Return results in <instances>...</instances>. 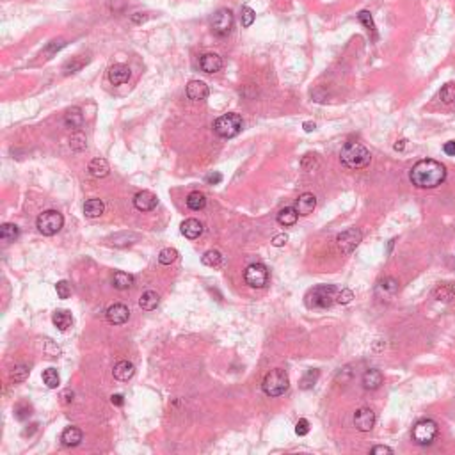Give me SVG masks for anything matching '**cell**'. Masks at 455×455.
<instances>
[{
  "label": "cell",
  "mask_w": 455,
  "mask_h": 455,
  "mask_svg": "<svg viewBox=\"0 0 455 455\" xmlns=\"http://www.w3.org/2000/svg\"><path fill=\"white\" fill-rule=\"evenodd\" d=\"M409 180L418 189H436L447 180V167L438 160L423 159L413 166Z\"/></svg>",
  "instance_id": "cell-1"
},
{
  "label": "cell",
  "mask_w": 455,
  "mask_h": 455,
  "mask_svg": "<svg viewBox=\"0 0 455 455\" xmlns=\"http://www.w3.org/2000/svg\"><path fill=\"white\" fill-rule=\"evenodd\" d=\"M340 160L349 169H365L372 160V155L361 142H347L340 151Z\"/></svg>",
  "instance_id": "cell-2"
},
{
  "label": "cell",
  "mask_w": 455,
  "mask_h": 455,
  "mask_svg": "<svg viewBox=\"0 0 455 455\" xmlns=\"http://www.w3.org/2000/svg\"><path fill=\"white\" fill-rule=\"evenodd\" d=\"M338 288L334 284H318L306 293V306L309 309H325L336 302Z\"/></svg>",
  "instance_id": "cell-3"
},
{
  "label": "cell",
  "mask_w": 455,
  "mask_h": 455,
  "mask_svg": "<svg viewBox=\"0 0 455 455\" xmlns=\"http://www.w3.org/2000/svg\"><path fill=\"white\" fill-rule=\"evenodd\" d=\"M288 374L281 368L270 370L263 377V382H261V390H263V393L267 397H281V395H284V391L288 390Z\"/></svg>",
  "instance_id": "cell-4"
},
{
  "label": "cell",
  "mask_w": 455,
  "mask_h": 455,
  "mask_svg": "<svg viewBox=\"0 0 455 455\" xmlns=\"http://www.w3.org/2000/svg\"><path fill=\"white\" fill-rule=\"evenodd\" d=\"M242 126H244V121H242V118H240L238 114L229 112L216 119L214 132L223 139H231L242 132Z\"/></svg>",
  "instance_id": "cell-5"
},
{
  "label": "cell",
  "mask_w": 455,
  "mask_h": 455,
  "mask_svg": "<svg viewBox=\"0 0 455 455\" xmlns=\"http://www.w3.org/2000/svg\"><path fill=\"white\" fill-rule=\"evenodd\" d=\"M62 224H64V217H62L61 212H57V210L43 212L36 221L37 229H39V233H43L45 236H52V235H55V233H59Z\"/></svg>",
  "instance_id": "cell-6"
},
{
  "label": "cell",
  "mask_w": 455,
  "mask_h": 455,
  "mask_svg": "<svg viewBox=\"0 0 455 455\" xmlns=\"http://www.w3.org/2000/svg\"><path fill=\"white\" fill-rule=\"evenodd\" d=\"M411 436H413V441H415L416 445H422V447L431 445L436 439V436H438V423H436L434 420H420V422L413 427Z\"/></svg>",
  "instance_id": "cell-7"
},
{
  "label": "cell",
  "mask_w": 455,
  "mask_h": 455,
  "mask_svg": "<svg viewBox=\"0 0 455 455\" xmlns=\"http://www.w3.org/2000/svg\"><path fill=\"white\" fill-rule=\"evenodd\" d=\"M244 281L251 288H265L270 281V272L263 263H251L245 268Z\"/></svg>",
  "instance_id": "cell-8"
},
{
  "label": "cell",
  "mask_w": 455,
  "mask_h": 455,
  "mask_svg": "<svg viewBox=\"0 0 455 455\" xmlns=\"http://www.w3.org/2000/svg\"><path fill=\"white\" fill-rule=\"evenodd\" d=\"M233 21H235V18H233V12L231 9H219V11L212 16V32L216 34V36H228V34L231 32V27H233Z\"/></svg>",
  "instance_id": "cell-9"
},
{
  "label": "cell",
  "mask_w": 455,
  "mask_h": 455,
  "mask_svg": "<svg viewBox=\"0 0 455 455\" xmlns=\"http://www.w3.org/2000/svg\"><path fill=\"white\" fill-rule=\"evenodd\" d=\"M361 238H363V235L358 228H349V229L341 231L340 235L336 236V244L341 252H347V254H349V252H352L354 249L358 247Z\"/></svg>",
  "instance_id": "cell-10"
},
{
  "label": "cell",
  "mask_w": 455,
  "mask_h": 455,
  "mask_svg": "<svg viewBox=\"0 0 455 455\" xmlns=\"http://www.w3.org/2000/svg\"><path fill=\"white\" fill-rule=\"evenodd\" d=\"M375 425V413L370 407H361L354 415V427L359 432H370Z\"/></svg>",
  "instance_id": "cell-11"
},
{
  "label": "cell",
  "mask_w": 455,
  "mask_h": 455,
  "mask_svg": "<svg viewBox=\"0 0 455 455\" xmlns=\"http://www.w3.org/2000/svg\"><path fill=\"white\" fill-rule=\"evenodd\" d=\"M397 292H398V281L390 276L381 279L377 283V286H375V295L381 301H390V299H393L397 295Z\"/></svg>",
  "instance_id": "cell-12"
},
{
  "label": "cell",
  "mask_w": 455,
  "mask_h": 455,
  "mask_svg": "<svg viewBox=\"0 0 455 455\" xmlns=\"http://www.w3.org/2000/svg\"><path fill=\"white\" fill-rule=\"evenodd\" d=\"M105 317L112 325H121L130 318V309L126 308L125 304H112L107 308Z\"/></svg>",
  "instance_id": "cell-13"
},
{
  "label": "cell",
  "mask_w": 455,
  "mask_h": 455,
  "mask_svg": "<svg viewBox=\"0 0 455 455\" xmlns=\"http://www.w3.org/2000/svg\"><path fill=\"white\" fill-rule=\"evenodd\" d=\"M157 203H159V199H157V196L150 191L137 192V194L134 196V207L137 208L139 212H151L155 207H157Z\"/></svg>",
  "instance_id": "cell-14"
},
{
  "label": "cell",
  "mask_w": 455,
  "mask_h": 455,
  "mask_svg": "<svg viewBox=\"0 0 455 455\" xmlns=\"http://www.w3.org/2000/svg\"><path fill=\"white\" fill-rule=\"evenodd\" d=\"M199 68H201V71H205V73H217V71H221V68H223V59H221L219 53H205V55H201V59H199Z\"/></svg>",
  "instance_id": "cell-15"
},
{
  "label": "cell",
  "mask_w": 455,
  "mask_h": 455,
  "mask_svg": "<svg viewBox=\"0 0 455 455\" xmlns=\"http://www.w3.org/2000/svg\"><path fill=\"white\" fill-rule=\"evenodd\" d=\"M130 68L126 64H121V62H118V64H112L109 68V80L112 85H121L125 84V82L130 80Z\"/></svg>",
  "instance_id": "cell-16"
},
{
  "label": "cell",
  "mask_w": 455,
  "mask_h": 455,
  "mask_svg": "<svg viewBox=\"0 0 455 455\" xmlns=\"http://www.w3.org/2000/svg\"><path fill=\"white\" fill-rule=\"evenodd\" d=\"M208 94H210V89L203 80H191L187 84V96L194 102H203L208 98Z\"/></svg>",
  "instance_id": "cell-17"
},
{
  "label": "cell",
  "mask_w": 455,
  "mask_h": 455,
  "mask_svg": "<svg viewBox=\"0 0 455 455\" xmlns=\"http://www.w3.org/2000/svg\"><path fill=\"white\" fill-rule=\"evenodd\" d=\"M315 207H317V198L313 194H309V192L301 194L295 201V210L299 216H309L315 210Z\"/></svg>",
  "instance_id": "cell-18"
},
{
  "label": "cell",
  "mask_w": 455,
  "mask_h": 455,
  "mask_svg": "<svg viewBox=\"0 0 455 455\" xmlns=\"http://www.w3.org/2000/svg\"><path fill=\"white\" fill-rule=\"evenodd\" d=\"M180 231H182V235L185 238L194 240L203 233V224L199 223L198 219H185L182 223V226H180Z\"/></svg>",
  "instance_id": "cell-19"
},
{
  "label": "cell",
  "mask_w": 455,
  "mask_h": 455,
  "mask_svg": "<svg viewBox=\"0 0 455 455\" xmlns=\"http://www.w3.org/2000/svg\"><path fill=\"white\" fill-rule=\"evenodd\" d=\"M82 438H84V434H82V431L78 427H68V429H64V432H62L61 441L64 447L73 448L82 443Z\"/></svg>",
  "instance_id": "cell-20"
},
{
  "label": "cell",
  "mask_w": 455,
  "mask_h": 455,
  "mask_svg": "<svg viewBox=\"0 0 455 455\" xmlns=\"http://www.w3.org/2000/svg\"><path fill=\"white\" fill-rule=\"evenodd\" d=\"M382 381H384V377H382L381 370L377 368H370L363 374V388L365 390H377L382 384Z\"/></svg>",
  "instance_id": "cell-21"
},
{
  "label": "cell",
  "mask_w": 455,
  "mask_h": 455,
  "mask_svg": "<svg viewBox=\"0 0 455 455\" xmlns=\"http://www.w3.org/2000/svg\"><path fill=\"white\" fill-rule=\"evenodd\" d=\"M112 374H114V377L118 379V381L125 382V381H130V379L134 377L135 368H134V365H132L130 361H119L118 365L114 366Z\"/></svg>",
  "instance_id": "cell-22"
},
{
  "label": "cell",
  "mask_w": 455,
  "mask_h": 455,
  "mask_svg": "<svg viewBox=\"0 0 455 455\" xmlns=\"http://www.w3.org/2000/svg\"><path fill=\"white\" fill-rule=\"evenodd\" d=\"M105 212V205H103L102 199H87L84 205V214L85 217H89V219H96V217H100Z\"/></svg>",
  "instance_id": "cell-23"
},
{
  "label": "cell",
  "mask_w": 455,
  "mask_h": 455,
  "mask_svg": "<svg viewBox=\"0 0 455 455\" xmlns=\"http://www.w3.org/2000/svg\"><path fill=\"white\" fill-rule=\"evenodd\" d=\"M52 322L59 331H66L68 327H71V324H73V317H71V313L66 311V309H57V311L52 315Z\"/></svg>",
  "instance_id": "cell-24"
},
{
  "label": "cell",
  "mask_w": 455,
  "mask_h": 455,
  "mask_svg": "<svg viewBox=\"0 0 455 455\" xmlns=\"http://www.w3.org/2000/svg\"><path fill=\"white\" fill-rule=\"evenodd\" d=\"M134 283H135L134 276L128 272H123V270H118L112 276V286L116 290H128L130 286H134Z\"/></svg>",
  "instance_id": "cell-25"
},
{
  "label": "cell",
  "mask_w": 455,
  "mask_h": 455,
  "mask_svg": "<svg viewBox=\"0 0 455 455\" xmlns=\"http://www.w3.org/2000/svg\"><path fill=\"white\" fill-rule=\"evenodd\" d=\"M277 224H281V226H293V224L297 223V219H299V214H297L295 207H284L283 210H279V214H277Z\"/></svg>",
  "instance_id": "cell-26"
},
{
  "label": "cell",
  "mask_w": 455,
  "mask_h": 455,
  "mask_svg": "<svg viewBox=\"0 0 455 455\" xmlns=\"http://www.w3.org/2000/svg\"><path fill=\"white\" fill-rule=\"evenodd\" d=\"M159 302H160L159 293L153 292V290H148V292H144L141 295V299H139V306H141L144 311H153V309H157Z\"/></svg>",
  "instance_id": "cell-27"
},
{
  "label": "cell",
  "mask_w": 455,
  "mask_h": 455,
  "mask_svg": "<svg viewBox=\"0 0 455 455\" xmlns=\"http://www.w3.org/2000/svg\"><path fill=\"white\" fill-rule=\"evenodd\" d=\"M82 123H84V116H82V110L78 109V107H73V109H69L68 112L64 114V125L68 126V128H71V130L80 128Z\"/></svg>",
  "instance_id": "cell-28"
},
{
  "label": "cell",
  "mask_w": 455,
  "mask_h": 455,
  "mask_svg": "<svg viewBox=\"0 0 455 455\" xmlns=\"http://www.w3.org/2000/svg\"><path fill=\"white\" fill-rule=\"evenodd\" d=\"M89 175L94 176V178H105L109 175V164H107L105 159H93L89 162Z\"/></svg>",
  "instance_id": "cell-29"
},
{
  "label": "cell",
  "mask_w": 455,
  "mask_h": 455,
  "mask_svg": "<svg viewBox=\"0 0 455 455\" xmlns=\"http://www.w3.org/2000/svg\"><path fill=\"white\" fill-rule=\"evenodd\" d=\"M434 297L438 301H443L448 302L452 301L455 297V286L452 283H443V284H438L434 288Z\"/></svg>",
  "instance_id": "cell-30"
},
{
  "label": "cell",
  "mask_w": 455,
  "mask_h": 455,
  "mask_svg": "<svg viewBox=\"0 0 455 455\" xmlns=\"http://www.w3.org/2000/svg\"><path fill=\"white\" fill-rule=\"evenodd\" d=\"M20 236V228L16 226V224H2V228H0V238H2V242H7V244H11V242H14V240Z\"/></svg>",
  "instance_id": "cell-31"
},
{
  "label": "cell",
  "mask_w": 455,
  "mask_h": 455,
  "mask_svg": "<svg viewBox=\"0 0 455 455\" xmlns=\"http://www.w3.org/2000/svg\"><path fill=\"white\" fill-rule=\"evenodd\" d=\"M187 207L194 212L203 210V208L207 207V198H205L203 192H199V191L191 192V194L187 196Z\"/></svg>",
  "instance_id": "cell-32"
},
{
  "label": "cell",
  "mask_w": 455,
  "mask_h": 455,
  "mask_svg": "<svg viewBox=\"0 0 455 455\" xmlns=\"http://www.w3.org/2000/svg\"><path fill=\"white\" fill-rule=\"evenodd\" d=\"M201 263L207 265V267H221L223 265V254H221L219 251H216V249H210V251H207L203 256H201Z\"/></svg>",
  "instance_id": "cell-33"
},
{
  "label": "cell",
  "mask_w": 455,
  "mask_h": 455,
  "mask_svg": "<svg viewBox=\"0 0 455 455\" xmlns=\"http://www.w3.org/2000/svg\"><path fill=\"white\" fill-rule=\"evenodd\" d=\"M358 20H359V23H361L363 27L368 30L370 36L375 39V37H377V28H375V23H374V18H372V14H370L368 11H361L358 14Z\"/></svg>",
  "instance_id": "cell-34"
},
{
  "label": "cell",
  "mask_w": 455,
  "mask_h": 455,
  "mask_svg": "<svg viewBox=\"0 0 455 455\" xmlns=\"http://www.w3.org/2000/svg\"><path fill=\"white\" fill-rule=\"evenodd\" d=\"M317 381H318V370L311 368L302 375V379L299 381V388H301V390H311Z\"/></svg>",
  "instance_id": "cell-35"
},
{
  "label": "cell",
  "mask_w": 455,
  "mask_h": 455,
  "mask_svg": "<svg viewBox=\"0 0 455 455\" xmlns=\"http://www.w3.org/2000/svg\"><path fill=\"white\" fill-rule=\"evenodd\" d=\"M43 382H45V384L50 388V390H55V388H59V384H61V377H59V372H57L55 368L45 370V372H43Z\"/></svg>",
  "instance_id": "cell-36"
},
{
  "label": "cell",
  "mask_w": 455,
  "mask_h": 455,
  "mask_svg": "<svg viewBox=\"0 0 455 455\" xmlns=\"http://www.w3.org/2000/svg\"><path fill=\"white\" fill-rule=\"evenodd\" d=\"M87 64V59H71L69 62H66L64 68H62V71H64V75H71V73H77V71H80L84 66Z\"/></svg>",
  "instance_id": "cell-37"
},
{
  "label": "cell",
  "mask_w": 455,
  "mask_h": 455,
  "mask_svg": "<svg viewBox=\"0 0 455 455\" xmlns=\"http://www.w3.org/2000/svg\"><path fill=\"white\" fill-rule=\"evenodd\" d=\"M176 258H178V251L173 247H166L160 251L159 254V261L162 265H171L173 261H176Z\"/></svg>",
  "instance_id": "cell-38"
},
{
  "label": "cell",
  "mask_w": 455,
  "mask_h": 455,
  "mask_svg": "<svg viewBox=\"0 0 455 455\" xmlns=\"http://www.w3.org/2000/svg\"><path fill=\"white\" fill-rule=\"evenodd\" d=\"M28 377V366H25V365H16L14 368H12V372H11V381L12 382H23L25 379Z\"/></svg>",
  "instance_id": "cell-39"
},
{
  "label": "cell",
  "mask_w": 455,
  "mask_h": 455,
  "mask_svg": "<svg viewBox=\"0 0 455 455\" xmlns=\"http://www.w3.org/2000/svg\"><path fill=\"white\" fill-rule=\"evenodd\" d=\"M240 14H242V27H251L252 23H254V18H256V12L252 11L249 5H244L242 7V11H240Z\"/></svg>",
  "instance_id": "cell-40"
},
{
  "label": "cell",
  "mask_w": 455,
  "mask_h": 455,
  "mask_svg": "<svg viewBox=\"0 0 455 455\" xmlns=\"http://www.w3.org/2000/svg\"><path fill=\"white\" fill-rule=\"evenodd\" d=\"M55 292H57V295H59V299H68V297L71 295V284L64 279L59 281V283L55 284Z\"/></svg>",
  "instance_id": "cell-41"
},
{
  "label": "cell",
  "mask_w": 455,
  "mask_h": 455,
  "mask_svg": "<svg viewBox=\"0 0 455 455\" xmlns=\"http://www.w3.org/2000/svg\"><path fill=\"white\" fill-rule=\"evenodd\" d=\"M354 299V292L350 288H341L336 293V302L338 304H349Z\"/></svg>",
  "instance_id": "cell-42"
},
{
  "label": "cell",
  "mask_w": 455,
  "mask_h": 455,
  "mask_svg": "<svg viewBox=\"0 0 455 455\" xmlns=\"http://www.w3.org/2000/svg\"><path fill=\"white\" fill-rule=\"evenodd\" d=\"M301 166H302V169H304V171H313L315 167L318 166L317 155H311V153L304 155V157H302V160H301Z\"/></svg>",
  "instance_id": "cell-43"
},
{
  "label": "cell",
  "mask_w": 455,
  "mask_h": 455,
  "mask_svg": "<svg viewBox=\"0 0 455 455\" xmlns=\"http://www.w3.org/2000/svg\"><path fill=\"white\" fill-rule=\"evenodd\" d=\"M441 100L445 103L455 102V87L454 85H445L443 91H441Z\"/></svg>",
  "instance_id": "cell-44"
},
{
  "label": "cell",
  "mask_w": 455,
  "mask_h": 455,
  "mask_svg": "<svg viewBox=\"0 0 455 455\" xmlns=\"http://www.w3.org/2000/svg\"><path fill=\"white\" fill-rule=\"evenodd\" d=\"M69 146L73 148L75 151H82L85 148V137L82 134H75L73 137H71V142H69Z\"/></svg>",
  "instance_id": "cell-45"
},
{
  "label": "cell",
  "mask_w": 455,
  "mask_h": 455,
  "mask_svg": "<svg viewBox=\"0 0 455 455\" xmlns=\"http://www.w3.org/2000/svg\"><path fill=\"white\" fill-rule=\"evenodd\" d=\"M309 432V422L306 418H301L295 423V434L297 436H306Z\"/></svg>",
  "instance_id": "cell-46"
},
{
  "label": "cell",
  "mask_w": 455,
  "mask_h": 455,
  "mask_svg": "<svg viewBox=\"0 0 455 455\" xmlns=\"http://www.w3.org/2000/svg\"><path fill=\"white\" fill-rule=\"evenodd\" d=\"M30 415H32V413H30V407L28 406H18L16 409H14V416H16L18 420H27Z\"/></svg>",
  "instance_id": "cell-47"
},
{
  "label": "cell",
  "mask_w": 455,
  "mask_h": 455,
  "mask_svg": "<svg viewBox=\"0 0 455 455\" xmlns=\"http://www.w3.org/2000/svg\"><path fill=\"white\" fill-rule=\"evenodd\" d=\"M64 45H66V43H64V41H62V39L52 41V43H50V45L46 46V53H48V55H52L53 52H59V50H61Z\"/></svg>",
  "instance_id": "cell-48"
},
{
  "label": "cell",
  "mask_w": 455,
  "mask_h": 455,
  "mask_svg": "<svg viewBox=\"0 0 455 455\" xmlns=\"http://www.w3.org/2000/svg\"><path fill=\"white\" fill-rule=\"evenodd\" d=\"M286 240H288V235L286 233H279V235H276L272 238V245L274 247H283L286 244Z\"/></svg>",
  "instance_id": "cell-49"
},
{
  "label": "cell",
  "mask_w": 455,
  "mask_h": 455,
  "mask_svg": "<svg viewBox=\"0 0 455 455\" xmlns=\"http://www.w3.org/2000/svg\"><path fill=\"white\" fill-rule=\"evenodd\" d=\"M350 375H352V372H350L349 366H345V368H340V372H338V375H336V381L345 382V381H349V379H350Z\"/></svg>",
  "instance_id": "cell-50"
},
{
  "label": "cell",
  "mask_w": 455,
  "mask_h": 455,
  "mask_svg": "<svg viewBox=\"0 0 455 455\" xmlns=\"http://www.w3.org/2000/svg\"><path fill=\"white\" fill-rule=\"evenodd\" d=\"M130 20H132V23L141 25V23H144V21L148 20V14H144V12H135V14H132V16H130Z\"/></svg>",
  "instance_id": "cell-51"
},
{
  "label": "cell",
  "mask_w": 455,
  "mask_h": 455,
  "mask_svg": "<svg viewBox=\"0 0 455 455\" xmlns=\"http://www.w3.org/2000/svg\"><path fill=\"white\" fill-rule=\"evenodd\" d=\"M207 182L210 183V185H217V183L223 182V175H221V173H212V175L207 176Z\"/></svg>",
  "instance_id": "cell-52"
},
{
  "label": "cell",
  "mask_w": 455,
  "mask_h": 455,
  "mask_svg": "<svg viewBox=\"0 0 455 455\" xmlns=\"http://www.w3.org/2000/svg\"><path fill=\"white\" fill-rule=\"evenodd\" d=\"M443 151L448 155V157H455V141H448V142H445Z\"/></svg>",
  "instance_id": "cell-53"
},
{
  "label": "cell",
  "mask_w": 455,
  "mask_h": 455,
  "mask_svg": "<svg viewBox=\"0 0 455 455\" xmlns=\"http://www.w3.org/2000/svg\"><path fill=\"white\" fill-rule=\"evenodd\" d=\"M370 452H372L374 455H379V454H393V450H391L390 447H382V445H377V447H374Z\"/></svg>",
  "instance_id": "cell-54"
},
{
  "label": "cell",
  "mask_w": 455,
  "mask_h": 455,
  "mask_svg": "<svg viewBox=\"0 0 455 455\" xmlns=\"http://www.w3.org/2000/svg\"><path fill=\"white\" fill-rule=\"evenodd\" d=\"M110 402H112L114 406L121 407L123 404H125V397H123V395H119V393H116V395H112V397H110Z\"/></svg>",
  "instance_id": "cell-55"
},
{
  "label": "cell",
  "mask_w": 455,
  "mask_h": 455,
  "mask_svg": "<svg viewBox=\"0 0 455 455\" xmlns=\"http://www.w3.org/2000/svg\"><path fill=\"white\" fill-rule=\"evenodd\" d=\"M393 148H395L397 151H402L404 148H406V139H400V141H397V142H395V146H393Z\"/></svg>",
  "instance_id": "cell-56"
},
{
  "label": "cell",
  "mask_w": 455,
  "mask_h": 455,
  "mask_svg": "<svg viewBox=\"0 0 455 455\" xmlns=\"http://www.w3.org/2000/svg\"><path fill=\"white\" fill-rule=\"evenodd\" d=\"M302 126H304V132H313L315 128H317V126H315V123H309V121H306Z\"/></svg>",
  "instance_id": "cell-57"
},
{
  "label": "cell",
  "mask_w": 455,
  "mask_h": 455,
  "mask_svg": "<svg viewBox=\"0 0 455 455\" xmlns=\"http://www.w3.org/2000/svg\"><path fill=\"white\" fill-rule=\"evenodd\" d=\"M393 242H395V240H390V244H388V251H391V247H393Z\"/></svg>",
  "instance_id": "cell-58"
}]
</instances>
